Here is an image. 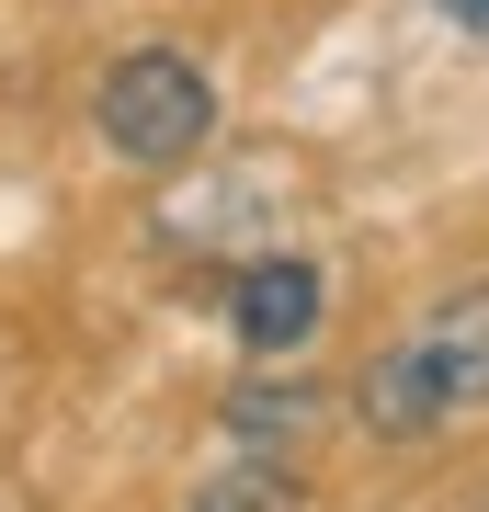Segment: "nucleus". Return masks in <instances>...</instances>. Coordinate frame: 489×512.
I'll return each mask as SVG.
<instances>
[{
  "label": "nucleus",
  "instance_id": "obj_1",
  "mask_svg": "<svg viewBox=\"0 0 489 512\" xmlns=\"http://www.w3.org/2000/svg\"><path fill=\"white\" fill-rule=\"evenodd\" d=\"M91 114H103V148H114V160L182 171L205 137H217V80H205L182 46H126L103 69V92H91Z\"/></svg>",
  "mask_w": 489,
  "mask_h": 512
},
{
  "label": "nucleus",
  "instance_id": "obj_2",
  "mask_svg": "<svg viewBox=\"0 0 489 512\" xmlns=\"http://www.w3.org/2000/svg\"><path fill=\"white\" fill-rule=\"evenodd\" d=\"M319 308H330V285H319V262H296V251H251L228 274V330L251 353H296L319 330Z\"/></svg>",
  "mask_w": 489,
  "mask_h": 512
},
{
  "label": "nucleus",
  "instance_id": "obj_3",
  "mask_svg": "<svg viewBox=\"0 0 489 512\" xmlns=\"http://www.w3.org/2000/svg\"><path fill=\"white\" fill-rule=\"evenodd\" d=\"M353 421H364L376 444H421V433H444V421H455V399H444L433 353H421V342H387L376 365L353 376Z\"/></svg>",
  "mask_w": 489,
  "mask_h": 512
},
{
  "label": "nucleus",
  "instance_id": "obj_4",
  "mask_svg": "<svg viewBox=\"0 0 489 512\" xmlns=\"http://www.w3.org/2000/svg\"><path fill=\"white\" fill-rule=\"evenodd\" d=\"M217 421H228V444H251V456H308L319 421H330V387L319 376H239Z\"/></svg>",
  "mask_w": 489,
  "mask_h": 512
},
{
  "label": "nucleus",
  "instance_id": "obj_5",
  "mask_svg": "<svg viewBox=\"0 0 489 512\" xmlns=\"http://www.w3.org/2000/svg\"><path fill=\"white\" fill-rule=\"evenodd\" d=\"M410 342L433 353V376H444V399H455V410H489V274H478V285H455L444 308L410 330Z\"/></svg>",
  "mask_w": 489,
  "mask_h": 512
},
{
  "label": "nucleus",
  "instance_id": "obj_6",
  "mask_svg": "<svg viewBox=\"0 0 489 512\" xmlns=\"http://www.w3.org/2000/svg\"><path fill=\"white\" fill-rule=\"evenodd\" d=\"M194 512H308V478H296V456H251L239 444L228 467L194 478Z\"/></svg>",
  "mask_w": 489,
  "mask_h": 512
},
{
  "label": "nucleus",
  "instance_id": "obj_7",
  "mask_svg": "<svg viewBox=\"0 0 489 512\" xmlns=\"http://www.w3.org/2000/svg\"><path fill=\"white\" fill-rule=\"evenodd\" d=\"M444 23L455 35H489V0H444Z\"/></svg>",
  "mask_w": 489,
  "mask_h": 512
}]
</instances>
